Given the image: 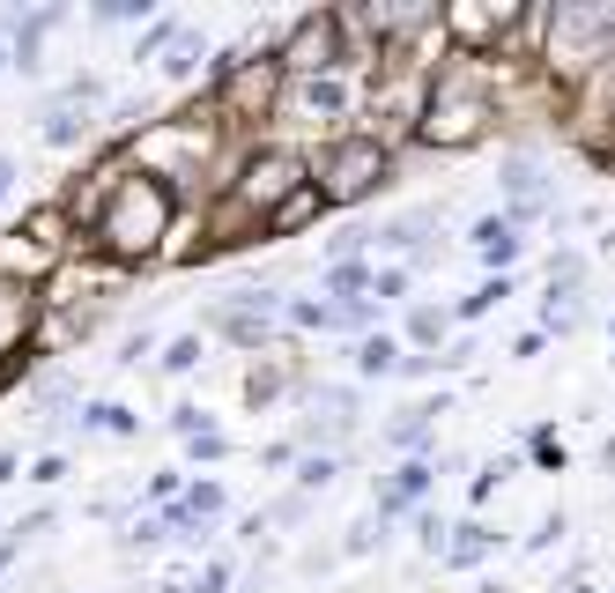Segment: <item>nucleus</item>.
Listing matches in <instances>:
<instances>
[{
    "instance_id": "obj_1",
    "label": "nucleus",
    "mask_w": 615,
    "mask_h": 593,
    "mask_svg": "<svg viewBox=\"0 0 615 593\" xmlns=\"http://www.w3.org/2000/svg\"><path fill=\"white\" fill-rule=\"evenodd\" d=\"M171 230V178L164 171H126L104 186V201L89 209V238L112 260H141L156 253V238Z\"/></svg>"
},
{
    "instance_id": "obj_2",
    "label": "nucleus",
    "mask_w": 615,
    "mask_h": 593,
    "mask_svg": "<svg viewBox=\"0 0 615 593\" xmlns=\"http://www.w3.org/2000/svg\"><path fill=\"white\" fill-rule=\"evenodd\" d=\"M386 164H393V156H386V141L349 134V141H334L327 156H319V178H312V186H319V201H327V209H341V201H364L371 186H386Z\"/></svg>"
},
{
    "instance_id": "obj_3",
    "label": "nucleus",
    "mask_w": 615,
    "mask_h": 593,
    "mask_svg": "<svg viewBox=\"0 0 615 593\" xmlns=\"http://www.w3.org/2000/svg\"><path fill=\"white\" fill-rule=\"evenodd\" d=\"M297 186H304V164H297L289 149H260V156L246 164V178H238V193H230V201H238V209H260V223H267Z\"/></svg>"
},
{
    "instance_id": "obj_4",
    "label": "nucleus",
    "mask_w": 615,
    "mask_h": 593,
    "mask_svg": "<svg viewBox=\"0 0 615 593\" xmlns=\"http://www.w3.org/2000/svg\"><path fill=\"white\" fill-rule=\"evenodd\" d=\"M341 30H349L341 15H304L275 60H283L289 75H312V83H319V67H334V60H341Z\"/></svg>"
},
{
    "instance_id": "obj_5",
    "label": "nucleus",
    "mask_w": 615,
    "mask_h": 593,
    "mask_svg": "<svg viewBox=\"0 0 615 593\" xmlns=\"http://www.w3.org/2000/svg\"><path fill=\"white\" fill-rule=\"evenodd\" d=\"M482 112H490V104H482L475 89L438 83V97L423 104V141H438V149H445V141H467V134L482 127Z\"/></svg>"
},
{
    "instance_id": "obj_6",
    "label": "nucleus",
    "mask_w": 615,
    "mask_h": 593,
    "mask_svg": "<svg viewBox=\"0 0 615 593\" xmlns=\"http://www.w3.org/2000/svg\"><path fill=\"white\" fill-rule=\"evenodd\" d=\"M283 60H238V67H223V104L238 112V119H260L267 104H275V89H283Z\"/></svg>"
},
{
    "instance_id": "obj_7",
    "label": "nucleus",
    "mask_w": 615,
    "mask_h": 593,
    "mask_svg": "<svg viewBox=\"0 0 615 593\" xmlns=\"http://www.w3.org/2000/svg\"><path fill=\"white\" fill-rule=\"evenodd\" d=\"M615 30V8H556V60L572 67V45L586 38V52Z\"/></svg>"
},
{
    "instance_id": "obj_8",
    "label": "nucleus",
    "mask_w": 615,
    "mask_h": 593,
    "mask_svg": "<svg viewBox=\"0 0 615 593\" xmlns=\"http://www.w3.org/2000/svg\"><path fill=\"white\" fill-rule=\"evenodd\" d=\"M67 230H75V215H67V209H30L15 238H30L38 253H60V245H67Z\"/></svg>"
},
{
    "instance_id": "obj_9",
    "label": "nucleus",
    "mask_w": 615,
    "mask_h": 593,
    "mask_svg": "<svg viewBox=\"0 0 615 593\" xmlns=\"http://www.w3.org/2000/svg\"><path fill=\"white\" fill-rule=\"evenodd\" d=\"M319 209H327V201H319V186H297V193H289L283 209L267 215V230H297V223H312Z\"/></svg>"
},
{
    "instance_id": "obj_10",
    "label": "nucleus",
    "mask_w": 615,
    "mask_h": 593,
    "mask_svg": "<svg viewBox=\"0 0 615 593\" xmlns=\"http://www.w3.org/2000/svg\"><path fill=\"white\" fill-rule=\"evenodd\" d=\"M452 30H460V38H497V30H504V15H475V8H452Z\"/></svg>"
},
{
    "instance_id": "obj_11",
    "label": "nucleus",
    "mask_w": 615,
    "mask_h": 593,
    "mask_svg": "<svg viewBox=\"0 0 615 593\" xmlns=\"http://www.w3.org/2000/svg\"><path fill=\"white\" fill-rule=\"evenodd\" d=\"M304 104H312V112H341V104H349V89L319 75V83H304Z\"/></svg>"
},
{
    "instance_id": "obj_12",
    "label": "nucleus",
    "mask_w": 615,
    "mask_h": 593,
    "mask_svg": "<svg viewBox=\"0 0 615 593\" xmlns=\"http://www.w3.org/2000/svg\"><path fill=\"white\" fill-rule=\"evenodd\" d=\"M83 424H97V430H134V416H126L120 401H89V408H83Z\"/></svg>"
},
{
    "instance_id": "obj_13",
    "label": "nucleus",
    "mask_w": 615,
    "mask_h": 593,
    "mask_svg": "<svg viewBox=\"0 0 615 593\" xmlns=\"http://www.w3.org/2000/svg\"><path fill=\"white\" fill-rule=\"evenodd\" d=\"M356 364H364V371H393L401 356H393V341H386V335H371L364 349H356Z\"/></svg>"
},
{
    "instance_id": "obj_14",
    "label": "nucleus",
    "mask_w": 615,
    "mask_h": 593,
    "mask_svg": "<svg viewBox=\"0 0 615 593\" xmlns=\"http://www.w3.org/2000/svg\"><path fill=\"white\" fill-rule=\"evenodd\" d=\"M504 186H512V201H527V209L541 201V171H527V164H512V171H504Z\"/></svg>"
},
{
    "instance_id": "obj_15",
    "label": "nucleus",
    "mask_w": 615,
    "mask_h": 593,
    "mask_svg": "<svg viewBox=\"0 0 615 593\" xmlns=\"http://www.w3.org/2000/svg\"><path fill=\"white\" fill-rule=\"evenodd\" d=\"M75 134H83V119H75V112H45V141H52V149H67Z\"/></svg>"
},
{
    "instance_id": "obj_16",
    "label": "nucleus",
    "mask_w": 615,
    "mask_h": 593,
    "mask_svg": "<svg viewBox=\"0 0 615 593\" xmlns=\"http://www.w3.org/2000/svg\"><path fill=\"white\" fill-rule=\"evenodd\" d=\"M475 245H482L490 260H512V230H504V223H482V230H475Z\"/></svg>"
},
{
    "instance_id": "obj_17",
    "label": "nucleus",
    "mask_w": 615,
    "mask_h": 593,
    "mask_svg": "<svg viewBox=\"0 0 615 593\" xmlns=\"http://www.w3.org/2000/svg\"><path fill=\"white\" fill-rule=\"evenodd\" d=\"M193 364H201V341H193V335L164 349V371H193Z\"/></svg>"
},
{
    "instance_id": "obj_18",
    "label": "nucleus",
    "mask_w": 615,
    "mask_h": 593,
    "mask_svg": "<svg viewBox=\"0 0 615 593\" xmlns=\"http://www.w3.org/2000/svg\"><path fill=\"white\" fill-rule=\"evenodd\" d=\"M430 490V467H401V482H393V505H409V497H423Z\"/></svg>"
},
{
    "instance_id": "obj_19",
    "label": "nucleus",
    "mask_w": 615,
    "mask_h": 593,
    "mask_svg": "<svg viewBox=\"0 0 615 593\" xmlns=\"http://www.w3.org/2000/svg\"><path fill=\"white\" fill-rule=\"evenodd\" d=\"M171 38H178V23H156V30H149V38L134 45V60H156V52H164Z\"/></svg>"
},
{
    "instance_id": "obj_20",
    "label": "nucleus",
    "mask_w": 615,
    "mask_h": 593,
    "mask_svg": "<svg viewBox=\"0 0 615 593\" xmlns=\"http://www.w3.org/2000/svg\"><path fill=\"white\" fill-rule=\"evenodd\" d=\"M15 178H23V171H15V156H0V201L15 193Z\"/></svg>"
},
{
    "instance_id": "obj_21",
    "label": "nucleus",
    "mask_w": 615,
    "mask_h": 593,
    "mask_svg": "<svg viewBox=\"0 0 615 593\" xmlns=\"http://www.w3.org/2000/svg\"><path fill=\"white\" fill-rule=\"evenodd\" d=\"M8 556H15V550H0V571H8Z\"/></svg>"
},
{
    "instance_id": "obj_22",
    "label": "nucleus",
    "mask_w": 615,
    "mask_h": 593,
    "mask_svg": "<svg viewBox=\"0 0 615 593\" xmlns=\"http://www.w3.org/2000/svg\"><path fill=\"white\" fill-rule=\"evenodd\" d=\"M0 67H8V45H0Z\"/></svg>"
}]
</instances>
